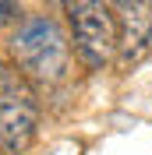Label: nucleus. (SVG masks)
<instances>
[{
  "label": "nucleus",
  "mask_w": 152,
  "mask_h": 155,
  "mask_svg": "<svg viewBox=\"0 0 152 155\" xmlns=\"http://www.w3.org/2000/svg\"><path fill=\"white\" fill-rule=\"evenodd\" d=\"M64 14L78 64L103 71L113 57H120V21L106 0H64Z\"/></svg>",
  "instance_id": "nucleus-2"
},
{
  "label": "nucleus",
  "mask_w": 152,
  "mask_h": 155,
  "mask_svg": "<svg viewBox=\"0 0 152 155\" xmlns=\"http://www.w3.org/2000/svg\"><path fill=\"white\" fill-rule=\"evenodd\" d=\"M120 21V60L145 57L152 46V0H106Z\"/></svg>",
  "instance_id": "nucleus-4"
},
{
  "label": "nucleus",
  "mask_w": 152,
  "mask_h": 155,
  "mask_svg": "<svg viewBox=\"0 0 152 155\" xmlns=\"http://www.w3.org/2000/svg\"><path fill=\"white\" fill-rule=\"evenodd\" d=\"M18 0H0V28H4V25H14V21H18Z\"/></svg>",
  "instance_id": "nucleus-5"
},
{
  "label": "nucleus",
  "mask_w": 152,
  "mask_h": 155,
  "mask_svg": "<svg viewBox=\"0 0 152 155\" xmlns=\"http://www.w3.org/2000/svg\"><path fill=\"white\" fill-rule=\"evenodd\" d=\"M71 39L46 14H32L11 39V57L21 74L36 85H60L71 71Z\"/></svg>",
  "instance_id": "nucleus-1"
},
{
  "label": "nucleus",
  "mask_w": 152,
  "mask_h": 155,
  "mask_svg": "<svg viewBox=\"0 0 152 155\" xmlns=\"http://www.w3.org/2000/svg\"><path fill=\"white\" fill-rule=\"evenodd\" d=\"M39 130L36 88L14 64H0V148L4 155H25Z\"/></svg>",
  "instance_id": "nucleus-3"
}]
</instances>
